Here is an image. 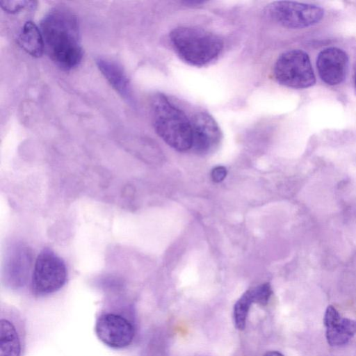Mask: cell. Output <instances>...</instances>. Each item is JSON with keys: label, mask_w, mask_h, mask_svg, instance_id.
Here are the masks:
<instances>
[{"label": "cell", "mask_w": 356, "mask_h": 356, "mask_svg": "<svg viewBox=\"0 0 356 356\" xmlns=\"http://www.w3.org/2000/svg\"><path fill=\"white\" fill-rule=\"evenodd\" d=\"M40 29L44 51L61 69L70 70L81 63L83 50L76 15L68 8L56 6L42 18Z\"/></svg>", "instance_id": "6da1fadb"}, {"label": "cell", "mask_w": 356, "mask_h": 356, "mask_svg": "<svg viewBox=\"0 0 356 356\" xmlns=\"http://www.w3.org/2000/svg\"><path fill=\"white\" fill-rule=\"evenodd\" d=\"M151 108L153 125L158 136L177 151L191 149V122L186 114L161 93L154 95Z\"/></svg>", "instance_id": "7a4b0ae2"}, {"label": "cell", "mask_w": 356, "mask_h": 356, "mask_svg": "<svg viewBox=\"0 0 356 356\" xmlns=\"http://www.w3.org/2000/svg\"><path fill=\"white\" fill-rule=\"evenodd\" d=\"M95 330L98 339L106 346L115 350L128 348L137 330L132 306L125 302L105 305L99 312Z\"/></svg>", "instance_id": "3957f363"}, {"label": "cell", "mask_w": 356, "mask_h": 356, "mask_svg": "<svg viewBox=\"0 0 356 356\" xmlns=\"http://www.w3.org/2000/svg\"><path fill=\"white\" fill-rule=\"evenodd\" d=\"M170 40L181 59L197 67L215 60L223 48V41L218 35L196 27L175 28L170 33Z\"/></svg>", "instance_id": "277c9868"}, {"label": "cell", "mask_w": 356, "mask_h": 356, "mask_svg": "<svg viewBox=\"0 0 356 356\" xmlns=\"http://www.w3.org/2000/svg\"><path fill=\"white\" fill-rule=\"evenodd\" d=\"M67 270L64 261L49 249L42 250L36 258L31 280L32 293L46 296L65 284Z\"/></svg>", "instance_id": "5b68a950"}, {"label": "cell", "mask_w": 356, "mask_h": 356, "mask_svg": "<svg viewBox=\"0 0 356 356\" xmlns=\"http://www.w3.org/2000/svg\"><path fill=\"white\" fill-rule=\"evenodd\" d=\"M277 81L284 86L302 89L316 83V76L309 55L301 49H291L282 53L274 66Z\"/></svg>", "instance_id": "8992f818"}, {"label": "cell", "mask_w": 356, "mask_h": 356, "mask_svg": "<svg viewBox=\"0 0 356 356\" xmlns=\"http://www.w3.org/2000/svg\"><path fill=\"white\" fill-rule=\"evenodd\" d=\"M266 13L275 22L289 29L314 26L324 16V10L320 6L291 1H274L267 6Z\"/></svg>", "instance_id": "52a82bcc"}, {"label": "cell", "mask_w": 356, "mask_h": 356, "mask_svg": "<svg viewBox=\"0 0 356 356\" xmlns=\"http://www.w3.org/2000/svg\"><path fill=\"white\" fill-rule=\"evenodd\" d=\"M24 319L17 309L1 306L0 309V356H23L26 346Z\"/></svg>", "instance_id": "ba28073f"}, {"label": "cell", "mask_w": 356, "mask_h": 356, "mask_svg": "<svg viewBox=\"0 0 356 356\" xmlns=\"http://www.w3.org/2000/svg\"><path fill=\"white\" fill-rule=\"evenodd\" d=\"M349 59L341 49L330 47L321 50L316 58V67L321 79L329 86L342 83L347 74Z\"/></svg>", "instance_id": "9c48e42d"}, {"label": "cell", "mask_w": 356, "mask_h": 356, "mask_svg": "<svg viewBox=\"0 0 356 356\" xmlns=\"http://www.w3.org/2000/svg\"><path fill=\"white\" fill-rule=\"evenodd\" d=\"M193 149L198 154H207L219 145L222 134L214 118L206 112L196 113L191 120Z\"/></svg>", "instance_id": "30bf717a"}, {"label": "cell", "mask_w": 356, "mask_h": 356, "mask_svg": "<svg viewBox=\"0 0 356 356\" xmlns=\"http://www.w3.org/2000/svg\"><path fill=\"white\" fill-rule=\"evenodd\" d=\"M32 262L31 250L17 244L9 250L4 264V276L11 286L21 287L29 279Z\"/></svg>", "instance_id": "8fae6325"}, {"label": "cell", "mask_w": 356, "mask_h": 356, "mask_svg": "<svg viewBox=\"0 0 356 356\" xmlns=\"http://www.w3.org/2000/svg\"><path fill=\"white\" fill-rule=\"evenodd\" d=\"M323 321L326 339L332 346L345 345L356 333V321L341 316L332 305L327 307Z\"/></svg>", "instance_id": "7c38bea8"}, {"label": "cell", "mask_w": 356, "mask_h": 356, "mask_svg": "<svg viewBox=\"0 0 356 356\" xmlns=\"http://www.w3.org/2000/svg\"><path fill=\"white\" fill-rule=\"evenodd\" d=\"M96 64L102 74L111 86L127 103H134L133 93L129 79L123 67L110 59L99 57Z\"/></svg>", "instance_id": "4fadbf2b"}, {"label": "cell", "mask_w": 356, "mask_h": 356, "mask_svg": "<svg viewBox=\"0 0 356 356\" xmlns=\"http://www.w3.org/2000/svg\"><path fill=\"white\" fill-rule=\"evenodd\" d=\"M19 45L31 56L39 58L44 51V43L40 27L32 21H27L21 29L17 38Z\"/></svg>", "instance_id": "5bb4252c"}, {"label": "cell", "mask_w": 356, "mask_h": 356, "mask_svg": "<svg viewBox=\"0 0 356 356\" xmlns=\"http://www.w3.org/2000/svg\"><path fill=\"white\" fill-rule=\"evenodd\" d=\"M254 303L251 289L246 291L236 302L234 306V321L235 327L243 330L246 324L248 314L251 305Z\"/></svg>", "instance_id": "9a60e30c"}, {"label": "cell", "mask_w": 356, "mask_h": 356, "mask_svg": "<svg viewBox=\"0 0 356 356\" xmlns=\"http://www.w3.org/2000/svg\"><path fill=\"white\" fill-rule=\"evenodd\" d=\"M35 1H1L0 5L3 10L6 13L14 14L21 10L30 8H32L35 6Z\"/></svg>", "instance_id": "2e32d148"}, {"label": "cell", "mask_w": 356, "mask_h": 356, "mask_svg": "<svg viewBox=\"0 0 356 356\" xmlns=\"http://www.w3.org/2000/svg\"><path fill=\"white\" fill-rule=\"evenodd\" d=\"M254 303L260 305H266L273 293L272 288L269 283H264L259 286L251 289Z\"/></svg>", "instance_id": "e0dca14e"}, {"label": "cell", "mask_w": 356, "mask_h": 356, "mask_svg": "<svg viewBox=\"0 0 356 356\" xmlns=\"http://www.w3.org/2000/svg\"><path fill=\"white\" fill-rule=\"evenodd\" d=\"M227 175V170L224 166H216L215 167L211 172V177L212 180L214 182H220L222 181Z\"/></svg>", "instance_id": "ac0fdd59"}, {"label": "cell", "mask_w": 356, "mask_h": 356, "mask_svg": "<svg viewBox=\"0 0 356 356\" xmlns=\"http://www.w3.org/2000/svg\"><path fill=\"white\" fill-rule=\"evenodd\" d=\"M264 356H284L281 353L275 350L268 351Z\"/></svg>", "instance_id": "d6986e66"}, {"label": "cell", "mask_w": 356, "mask_h": 356, "mask_svg": "<svg viewBox=\"0 0 356 356\" xmlns=\"http://www.w3.org/2000/svg\"><path fill=\"white\" fill-rule=\"evenodd\" d=\"M354 83H355V90H356V68H355V75H354Z\"/></svg>", "instance_id": "ffe728a7"}]
</instances>
